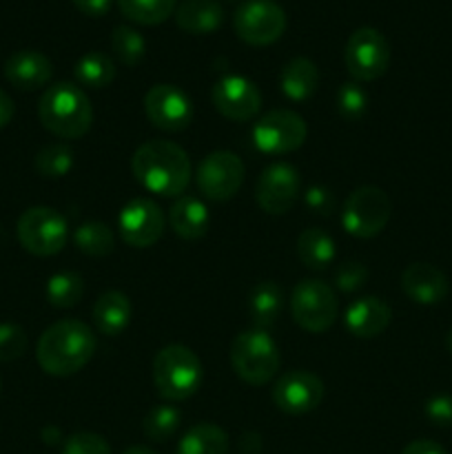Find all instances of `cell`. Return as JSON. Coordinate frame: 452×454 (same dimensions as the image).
I'll return each instance as SVG.
<instances>
[{
    "label": "cell",
    "instance_id": "2e32d148",
    "mask_svg": "<svg viewBox=\"0 0 452 454\" xmlns=\"http://www.w3.org/2000/svg\"><path fill=\"white\" fill-rule=\"evenodd\" d=\"M213 106L233 122H248L261 109V93L253 80L230 74L217 80L211 89Z\"/></svg>",
    "mask_w": 452,
    "mask_h": 454
},
{
    "label": "cell",
    "instance_id": "ffe728a7",
    "mask_svg": "<svg viewBox=\"0 0 452 454\" xmlns=\"http://www.w3.org/2000/svg\"><path fill=\"white\" fill-rule=\"evenodd\" d=\"M4 75L18 91H35L51 80L53 65L44 53L22 49V51L9 56L7 65H4Z\"/></svg>",
    "mask_w": 452,
    "mask_h": 454
},
{
    "label": "cell",
    "instance_id": "e0dca14e",
    "mask_svg": "<svg viewBox=\"0 0 452 454\" xmlns=\"http://www.w3.org/2000/svg\"><path fill=\"white\" fill-rule=\"evenodd\" d=\"M323 399V381L315 372H284L273 386V402L286 415H306Z\"/></svg>",
    "mask_w": 452,
    "mask_h": 454
},
{
    "label": "cell",
    "instance_id": "5bb4252c",
    "mask_svg": "<svg viewBox=\"0 0 452 454\" xmlns=\"http://www.w3.org/2000/svg\"><path fill=\"white\" fill-rule=\"evenodd\" d=\"M164 213L153 200L136 198L122 207L118 215L120 238L133 248H149L162 238Z\"/></svg>",
    "mask_w": 452,
    "mask_h": 454
},
{
    "label": "cell",
    "instance_id": "f1b7e54d",
    "mask_svg": "<svg viewBox=\"0 0 452 454\" xmlns=\"http://www.w3.org/2000/svg\"><path fill=\"white\" fill-rule=\"evenodd\" d=\"M118 7L127 20L137 25H162L175 13L177 0H118Z\"/></svg>",
    "mask_w": 452,
    "mask_h": 454
},
{
    "label": "cell",
    "instance_id": "cb8c5ba5",
    "mask_svg": "<svg viewBox=\"0 0 452 454\" xmlns=\"http://www.w3.org/2000/svg\"><path fill=\"white\" fill-rule=\"evenodd\" d=\"M319 84V71L308 58H292L279 71V89L292 102H306Z\"/></svg>",
    "mask_w": 452,
    "mask_h": 454
},
{
    "label": "cell",
    "instance_id": "7c38bea8",
    "mask_svg": "<svg viewBox=\"0 0 452 454\" xmlns=\"http://www.w3.org/2000/svg\"><path fill=\"white\" fill-rule=\"evenodd\" d=\"M244 168L242 158L233 151H213L207 158L199 162L198 173H195V182L204 198L213 200V202H226V200L235 198L244 182Z\"/></svg>",
    "mask_w": 452,
    "mask_h": 454
},
{
    "label": "cell",
    "instance_id": "f6af8a7d",
    "mask_svg": "<svg viewBox=\"0 0 452 454\" xmlns=\"http://www.w3.org/2000/svg\"><path fill=\"white\" fill-rule=\"evenodd\" d=\"M446 348H448V353L452 355V328L448 331V335H446Z\"/></svg>",
    "mask_w": 452,
    "mask_h": 454
},
{
    "label": "cell",
    "instance_id": "d6a6232c",
    "mask_svg": "<svg viewBox=\"0 0 452 454\" xmlns=\"http://www.w3.org/2000/svg\"><path fill=\"white\" fill-rule=\"evenodd\" d=\"M34 167L38 176L47 177V180H60V177L69 176V171L74 168V151H71V146L60 145V142L47 145L38 151Z\"/></svg>",
    "mask_w": 452,
    "mask_h": 454
},
{
    "label": "cell",
    "instance_id": "8fae6325",
    "mask_svg": "<svg viewBox=\"0 0 452 454\" xmlns=\"http://www.w3.org/2000/svg\"><path fill=\"white\" fill-rule=\"evenodd\" d=\"M346 69L355 82H372L388 71L390 44L375 27H359L346 43Z\"/></svg>",
    "mask_w": 452,
    "mask_h": 454
},
{
    "label": "cell",
    "instance_id": "f546056e",
    "mask_svg": "<svg viewBox=\"0 0 452 454\" xmlns=\"http://www.w3.org/2000/svg\"><path fill=\"white\" fill-rule=\"evenodd\" d=\"M74 242L89 257H106L115 248V235L105 222H84L75 229Z\"/></svg>",
    "mask_w": 452,
    "mask_h": 454
},
{
    "label": "cell",
    "instance_id": "ab89813d",
    "mask_svg": "<svg viewBox=\"0 0 452 454\" xmlns=\"http://www.w3.org/2000/svg\"><path fill=\"white\" fill-rule=\"evenodd\" d=\"M304 204L308 207V211L326 217L335 211V195L326 186H310L304 193Z\"/></svg>",
    "mask_w": 452,
    "mask_h": 454
},
{
    "label": "cell",
    "instance_id": "ee69618b",
    "mask_svg": "<svg viewBox=\"0 0 452 454\" xmlns=\"http://www.w3.org/2000/svg\"><path fill=\"white\" fill-rule=\"evenodd\" d=\"M122 454H155V452L146 446H129Z\"/></svg>",
    "mask_w": 452,
    "mask_h": 454
},
{
    "label": "cell",
    "instance_id": "4316f807",
    "mask_svg": "<svg viewBox=\"0 0 452 454\" xmlns=\"http://www.w3.org/2000/svg\"><path fill=\"white\" fill-rule=\"evenodd\" d=\"M229 434L215 424H195L177 443L175 454H226Z\"/></svg>",
    "mask_w": 452,
    "mask_h": 454
},
{
    "label": "cell",
    "instance_id": "74e56055",
    "mask_svg": "<svg viewBox=\"0 0 452 454\" xmlns=\"http://www.w3.org/2000/svg\"><path fill=\"white\" fill-rule=\"evenodd\" d=\"M368 279V269L362 262H344L335 273V284L341 293H355Z\"/></svg>",
    "mask_w": 452,
    "mask_h": 454
},
{
    "label": "cell",
    "instance_id": "e575fe53",
    "mask_svg": "<svg viewBox=\"0 0 452 454\" xmlns=\"http://www.w3.org/2000/svg\"><path fill=\"white\" fill-rule=\"evenodd\" d=\"M368 111V93L359 82H344L337 89V114L348 122H357Z\"/></svg>",
    "mask_w": 452,
    "mask_h": 454
},
{
    "label": "cell",
    "instance_id": "4fadbf2b",
    "mask_svg": "<svg viewBox=\"0 0 452 454\" xmlns=\"http://www.w3.org/2000/svg\"><path fill=\"white\" fill-rule=\"evenodd\" d=\"M144 114L160 131L180 133L193 120V102L175 84H153L144 96Z\"/></svg>",
    "mask_w": 452,
    "mask_h": 454
},
{
    "label": "cell",
    "instance_id": "3957f363",
    "mask_svg": "<svg viewBox=\"0 0 452 454\" xmlns=\"http://www.w3.org/2000/svg\"><path fill=\"white\" fill-rule=\"evenodd\" d=\"M38 118L49 133L62 140H78L91 129L93 106L74 82H56L38 102Z\"/></svg>",
    "mask_w": 452,
    "mask_h": 454
},
{
    "label": "cell",
    "instance_id": "7a4b0ae2",
    "mask_svg": "<svg viewBox=\"0 0 452 454\" xmlns=\"http://www.w3.org/2000/svg\"><path fill=\"white\" fill-rule=\"evenodd\" d=\"M97 340L80 319H60L40 335L35 359L47 375L69 377L82 371L96 355Z\"/></svg>",
    "mask_w": 452,
    "mask_h": 454
},
{
    "label": "cell",
    "instance_id": "7bdbcfd3",
    "mask_svg": "<svg viewBox=\"0 0 452 454\" xmlns=\"http://www.w3.org/2000/svg\"><path fill=\"white\" fill-rule=\"evenodd\" d=\"M13 114H16L13 100L3 91V89H0V129H4L9 122H12Z\"/></svg>",
    "mask_w": 452,
    "mask_h": 454
},
{
    "label": "cell",
    "instance_id": "ac0fdd59",
    "mask_svg": "<svg viewBox=\"0 0 452 454\" xmlns=\"http://www.w3.org/2000/svg\"><path fill=\"white\" fill-rule=\"evenodd\" d=\"M401 288L415 304L434 306L446 300L450 284L443 270L428 262H415L401 273Z\"/></svg>",
    "mask_w": 452,
    "mask_h": 454
},
{
    "label": "cell",
    "instance_id": "836d02e7",
    "mask_svg": "<svg viewBox=\"0 0 452 454\" xmlns=\"http://www.w3.org/2000/svg\"><path fill=\"white\" fill-rule=\"evenodd\" d=\"M111 49L124 67H136L144 60L146 43L133 27L118 25L111 34Z\"/></svg>",
    "mask_w": 452,
    "mask_h": 454
},
{
    "label": "cell",
    "instance_id": "f35d334b",
    "mask_svg": "<svg viewBox=\"0 0 452 454\" xmlns=\"http://www.w3.org/2000/svg\"><path fill=\"white\" fill-rule=\"evenodd\" d=\"M425 419L439 428H452V395H434L425 402Z\"/></svg>",
    "mask_w": 452,
    "mask_h": 454
},
{
    "label": "cell",
    "instance_id": "83f0119b",
    "mask_svg": "<svg viewBox=\"0 0 452 454\" xmlns=\"http://www.w3.org/2000/svg\"><path fill=\"white\" fill-rule=\"evenodd\" d=\"M74 74L78 84H82V87L105 89L115 80V62L102 51L84 53V56L75 62Z\"/></svg>",
    "mask_w": 452,
    "mask_h": 454
},
{
    "label": "cell",
    "instance_id": "9a60e30c",
    "mask_svg": "<svg viewBox=\"0 0 452 454\" xmlns=\"http://www.w3.org/2000/svg\"><path fill=\"white\" fill-rule=\"evenodd\" d=\"M300 195V173L286 162H273L261 171L255 184V200L269 215H284Z\"/></svg>",
    "mask_w": 452,
    "mask_h": 454
},
{
    "label": "cell",
    "instance_id": "277c9868",
    "mask_svg": "<svg viewBox=\"0 0 452 454\" xmlns=\"http://www.w3.org/2000/svg\"><path fill=\"white\" fill-rule=\"evenodd\" d=\"M204 381L202 362L182 344H168L153 359V386L167 402H184L193 397Z\"/></svg>",
    "mask_w": 452,
    "mask_h": 454
},
{
    "label": "cell",
    "instance_id": "52a82bcc",
    "mask_svg": "<svg viewBox=\"0 0 452 454\" xmlns=\"http://www.w3.org/2000/svg\"><path fill=\"white\" fill-rule=\"evenodd\" d=\"M393 213V204L379 186H359L346 198L341 208V226L346 233L359 239L379 235Z\"/></svg>",
    "mask_w": 452,
    "mask_h": 454
},
{
    "label": "cell",
    "instance_id": "60d3db41",
    "mask_svg": "<svg viewBox=\"0 0 452 454\" xmlns=\"http://www.w3.org/2000/svg\"><path fill=\"white\" fill-rule=\"evenodd\" d=\"M71 3H74V7L78 9L80 13H84V16L100 18L105 16V13H109L113 0H71Z\"/></svg>",
    "mask_w": 452,
    "mask_h": 454
},
{
    "label": "cell",
    "instance_id": "8992f818",
    "mask_svg": "<svg viewBox=\"0 0 452 454\" xmlns=\"http://www.w3.org/2000/svg\"><path fill=\"white\" fill-rule=\"evenodd\" d=\"M16 235L27 253L38 257H51L65 248L69 226L56 208L31 207L18 220Z\"/></svg>",
    "mask_w": 452,
    "mask_h": 454
},
{
    "label": "cell",
    "instance_id": "ba28073f",
    "mask_svg": "<svg viewBox=\"0 0 452 454\" xmlns=\"http://www.w3.org/2000/svg\"><path fill=\"white\" fill-rule=\"evenodd\" d=\"M337 295L322 279H301L291 293V315L306 333H326L337 319Z\"/></svg>",
    "mask_w": 452,
    "mask_h": 454
},
{
    "label": "cell",
    "instance_id": "8d00e7d4",
    "mask_svg": "<svg viewBox=\"0 0 452 454\" xmlns=\"http://www.w3.org/2000/svg\"><path fill=\"white\" fill-rule=\"evenodd\" d=\"M62 454H111V446L102 434L75 433L62 443Z\"/></svg>",
    "mask_w": 452,
    "mask_h": 454
},
{
    "label": "cell",
    "instance_id": "484cf974",
    "mask_svg": "<svg viewBox=\"0 0 452 454\" xmlns=\"http://www.w3.org/2000/svg\"><path fill=\"white\" fill-rule=\"evenodd\" d=\"M297 257L306 269L323 270L335 260V239L322 229H304L297 238Z\"/></svg>",
    "mask_w": 452,
    "mask_h": 454
},
{
    "label": "cell",
    "instance_id": "4dcf8cb0",
    "mask_svg": "<svg viewBox=\"0 0 452 454\" xmlns=\"http://www.w3.org/2000/svg\"><path fill=\"white\" fill-rule=\"evenodd\" d=\"M84 295V279L74 270H60L47 282V301L56 309H74Z\"/></svg>",
    "mask_w": 452,
    "mask_h": 454
},
{
    "label": "cell",
    "instance_id": "d6986e66",
    "mask_svg": "<svg viewBox=\"0 0 452 454\" xmlns=\"http://www.w3.org/2000/svg\"><path fill=\"white\" fill-rule=\"evenodd\" d=\"M390 319H393L390 306L375 295L359 297L344 313L346 328L350 335L359 337V340H372V337L381 335L390 326Z\"/></svg>",
    "mask_w": 452,
    "mask_h": 454
},
{
    "label": "cell",
    "instance_id": "603a6c76",
    "mask_svg": "<svg viewBox=\"0 0 452 454\" xmlns=\"http://www.w3.org/2000/svg\"><path fill=\"white\" fill-rule=\"evenodd\" d=\"M133 315L131 300L122 291H106L93 304V324L105 337H118L129 326Z\"/></svg>",
    "mask_w": 452,
    "mask_h": 454
},
{
    "label": "cell",
    "instance_id": "d4e9b609",
    "mask_svg": "<svg viewBox=\"0 0 452 454\" xmlns=\"http://www.w3.org/2000/svg\"><path fill=\"white\" fill-rule=\"evenodd\" d=\"M282 306L284 291L273 279L260 282L248 295V315H251V322L255 324V328H261V331H266V328L277 322Z\"/></svg>",
    "mask_w": 452,
    "mask_h": 454
},
{
    "label": "cell",
    "instance_id": "5b68a950",
    "mask_svg": "<svg viewBox=\"0 0 452 454\" xmlns=\"http://www.w3.org/2000/svg\"><path fill=\"white\" fill-rule=\"evenodd\" d=\"M230 366L248 386H266L275 380L282 364L277 344L261 328L239 333L230 344Z\"/></svg>",
    "mask_w": 452,
    "mask_h": 454
},
{
    "label": "cell",
    "instance_id": "9c48e42d",
    "mask_svg": "<svg viewBox=\"0 0 452 454\" xmlns=\"http://www.w3.org/2000/svg\"><path fill=\"white\" fill-rule=\"evenodd\" d=\"M308 129L304 118L291 109H273L253 124L251 140L266 155H286L306 142Z\"/></svg>",
    "mask_w": 452,
    "mask_h": 454
},
{
    "label": "cell",
    "instance_id": "30bf717a",
    "mask_svg": "<svg viewBox=\"0 0 452 454\" xmlns=\"http://www.w3.org/2000/svg\"><path fill=\"white\" fill-rule=\"evenodd\" d=\"M233 29L251 47H269L286 31V12L275 0H246L235 12Z\"/></svg>",
    "mask_w": 452,
    "mask_h": 454
},
{
    "label": "cell",
    "instance_id": "7402d4cb",
    "mask_svg": "<svg viewBox=\"0 0 452 454\" xmlns=\"http://www.w3.org/2000/svg\"><path fill=\"white\" fill-rule=\"evenodd\" d=\"M175 22L186 34H213L224 22V7L217 0H184L177 4Z\"/></svg>",
    "mask_w": 452,
    "mask_h": 454
},
{
    "label": "cell",
    "instance_id": "b9f144b4",
    "mask_svg": "<svg viewBox=\"0 0 452 454\" xmlns=\"http://www.w3.org/2000/svg\"><path fill=\"white\" fill-rule=\"evenodd\" d=\"M401 454H448L443 450L441 443L433 442V439H417V442L408 443L406 448H403Z\"/></svg>",
    "mask_w": 452,
    "mask_h": 454
},
{
    "label": "cell",
    "instance_id": "d590c367",
    "mask_svg": "<svg viewBox=\"0 0 452 454\" xmlns=\"http://www.w3.org/2000/svg\"><path fill=\"white\" fill-rule=\"evenodd\" d=\"M27 350V333L18 324H0V362H13Z\"/></svg>",
    "mask_w": 452,
    "mask_h": 454
},
{
    "label": "cell",
    "instance_id": "6da1fadb",
    "mask_svg": "<svg viewBox=\"0 0 452 454\" xmlns=\"http://www.w3.org/2000/svg\"><path fill=\"white\" fill-rule=\"evenodd\" d=\"M137 184L162 198H180L191 182V160L171 140H149L137 146L131 160Z\"/></svg>",
    "mask_w": 452,
    "mask_h": 454
},
{
    "label": "cell",
    "instance_id": "44dd1931",
    "mask_svg": "<svg viewBox=\"0 0 452 454\" xmlns=\"http://www.w3.org/2000/svg\"><path fill=\"white\" fill-rule=\"evenodd\" d=\"M168 224H171L173 233L180 235L182 239H199L207 235L208 224H211V215H208L207 204L195 195H180L173 202L171 211H168Z\"/></svg>",
    "mask_w": 452,
    "mask_h": 454
},
{
    "label": "cell",
    "instance_id": "1f68e13d",
    "mask_svg": "<svg viewBox=\"0 0 452 454\" xmlns=\"http://www.w3.org/2000/svg\"><path fill=\"white\" fill-rule=\"evenodd\" d=\"M180 424V411H177L175 406H171V403H160V406L151 408V411L146 412L144 421H142V430H144L146 439L164 443L177 433Z\"/></svg>",
    "mask_w": 452,
    "mask_h": 454
}]
</instances>
